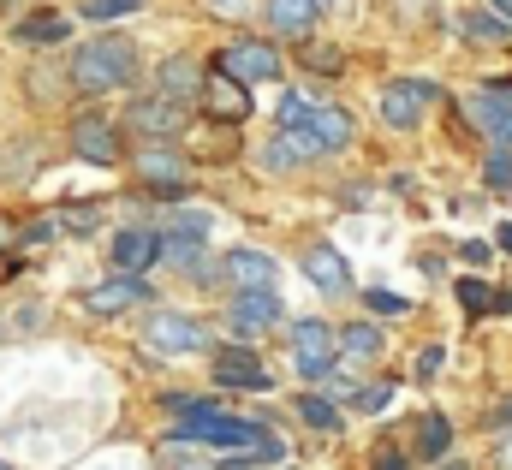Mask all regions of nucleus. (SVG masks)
<instances>
[{
    "mask_svg": "<svg viewBox=\"0 0 512 470\" xmlns=\"http://www.w3.org/2000/svg\"><path fill=\"white\" fill-rule=\"evenodd\" d=\"M376 470H405V459H399L393 447H382V453H376Z\"/></svg>",
    "mask_w": 512,
    "mask_h": 470,
    "instance_id": "nucleus-36",
    "label": "nucleus"
},
{
    "mask_svg": "<svg viewBox=\"0 0 512 470\" xmlns=\"http://www.w3.org/2000/svg\"><path fill=\"white\" fill-rule=\"evenodd\" d=\"M131 131H143V137H179L191 114H185V102H167V96H149V102H131L126 114Z\"/></svg>",
    "mask_w": 512,
    "mask_h": 470,
    "instance_id": "nucleus-10",
    "label": "nucleus"
},
{
    "mask_svg": "<svg viewBox=\"0 0 512 470\" xmlns=\"http://www.w3.org/2000/svg\"><path fill=\"white\" fill-rule=\"evenodd\" d=\"M256 0H209V12H221V18H245Z\"/></svg>",
    "mask_w": 512,
    "mask_h": 470,
    "instance_id": "nucleus-34",
    "label": "nucleus"
},
{
    "mask_svg": "<svg viewBox=\"0 0 512 470\" xmlns=\"http://www.w3.org/2000/svg\"><path fill=\"white\" fill-rule=\"evenodd\" d=\"M0 470H12V465H0Z\"/></svg>",
    "mask_w": 512,
    "mask_h": 470,
    "instance_id": "nucleus-42",
    "label": "nucleus"
},
{
    "mask_svg": "<svg viewBox=\"0 0 512 470\" xmlns=\"http://www.w3.org/2000/svg\"><path fill=\"white\" fill-rule=\"evenodd\" d=\"M227 328H233L239 340H256V334L280 328V298H274V292H239V298L227 304Z\"/></svg>",
    "mask_w": 512,
    "mask_h": 470,
    "instance_id": "nucleus-8",
    "label": "nucleus"
},
{
    "mask_svg": "<svg viewBox=\"0 0 512 470\" xmlns=\"http://www.w3.org/2000/svg\"><path fill=\"white\" fill-rule=\"evenodd\" d=\"M316 6H322V0H316Z\"/></svg>",
    "mask_w": 512,
    "mask_h": 470,
    "instance_id": "nucleus-43",
    "label": "nucleus"
},
{
    "mask_svg": "<svg viewBox=\"0 0 512 470\" xmlns=\"http://www.w3.org/2000/svg\"><path fill=\"white\" fill-rule=\"evenodd\" d=\"M298 60L310 72H340V48H322V42H298Z\"/></svg>",
    "mask_w": 512,
    "mask_h": 470,
    "instance_id": "nucleus-28",
    "label": "nucleus"
},
{
    "mask_svg": "<svg viewBox=\"0 0 512 470\" xmlns=\"http://www.w3.org/2000/svg\"><path fill=\"white\" fill-rule=\"evenodd\" d=\"M268 6V24L280 36H310L316 30V0H262Z\"/></svg>",
    "mask_w": 512,
    "mask_h": 470,
    "instance_id": "nucleus-21",
    "label": "nucleus"
},
{
    "mask_svg": "<svg viewBox=\"0 0 512 470\" xmlns=\"http://www.w3.org/2000/svg\"><path fill=\"white\" fill-rule=\"evenodd\" d=\"M495 298H501V292H495L489 280H459V304H465L471 316H483V310H495Z\"/></svg>",
    "mask_w": 512,
    "mask_h": 470,
    "instance_id": "nucleus-27",
    "label": "nucleus"
},
{
    "mask_svg": "<svg viewBox=\"0 0 512 470\" xmlns=\"http://www.w3.org/2000/svg\"><path fill=\"white\" fill-rule=\"evenodd\" d=\"M6 6H12V0H0V12H6Z\"/></svg>",
    "mask_w": 512,
    "mask_h": 470,
    "instance_id": "nucleus-41",
    "label": "nucleus"
},
{
    "mask_svg": "<svg viewBox=\"0 0 512 470\" xmlns=\"http://www.w3.org/2000/svg\"><path fill=\"white\" fill-rule=\"evenodd\" d=\"M197 102H203V114L215 119V125H239V119H251V90H245V84H233V78H221V72L203 84V96H197Z\"/></svg>",
    "mask_w": 512,
    "mask_h": 470,
    "instance_id": "nucleus-11",
    "label": "nucleus"
},
{
    "mask_svg": "<svg viewBox=\"0 0 512 470\" xmlns=\"http://www.w3.org/2000/svg\"><path fill=\"white\" fill-rule=\"evenodd\" d=\"M387 399H393V381H376V387H364V393H358V411H382Z\"/></svg>",
    "mask_w": 512,
    "mask_h": 470,
    "instance_id": "nucleus-32",
    "label": "nucleus"
},
{
    "mask_svg": "<svg viewBox=\"0 0 512 470\" xmlns=\"http://www.w3.org/2000/svg\"><path fill=\"white\" fill-rule=\"evenodd\" d=\"M489 429H512V393L495 405V411H489Z\"/></svg>",
    "mask_w": 512,
    "mask_h": 470,
    "instance_id": "nucleus-35",
    "label": "nucleus"
},
{
    "mask_svg": "<svg viewBox=\"0 0 512 470\" xmlns=\"http://www.w3.org/2000/svg\"><path fill=\"white\" fill-rule=\"evenodd\" d=\"M161 250H167V238L155 233V227H126V233L114 238V262H120V274H143Z\"/></svg>",
    "mask_w": 512,
    "mask_h": 470,
    "instance_id": "nucleus-15",
    "label": "nucleus"
},
{
    "mask_svg": "<svg viewBox=\"0 0 512 470\" xmlns=\"http://www.w3.org/2000/svg\"><path fill=\"white\" fill-rule=\"evenodd\" d=\"M215 381L221 387H245V393H268V375H262V363L245 346H227V352L215 357Z\"/></svg>",
    "mask_w": 512,
    "mask_h": 470,
    "instance_id": "nucleus-16",
    "label": "nucleus"
},
{
    "mask_svg": "<svg viewBox=\"0 0 512 470\" xmlns=\"http://www.w3.org/2000/svg\"><path fill=\"white\" fill-rule=\"evenodd\" d=\"M310 143L322 149V155H334V149H346L352 137H358V125H352V114L346 108H310Z\"/></svg>",
    "mask_w": 512,
    "mask_h": 470,
    "instance_id": "nucleus-17",
    "label": "nucleus"
},
{
    "mask_svg": "<svg viewBox=\"0 0 512 470\" xmlns=\"http://www.w3.org/2000/svg\"><path fill=\"white\" fill-rule=\"evenodd\" d=\"M459 30H465L471 42H507V36H512V24L501 18V12H465V18H459Z\"/></svg>",
    "mask_w": 512,
    "mask_h": 470,
    "instance_id": "nucleus-23",
    "label": "nucleus"
},
{
    "mask_svg": "<svg viewBox=\"0 0 512 470\" xmlns=\"http://www.w3.org/2000/svg\"><path fill=\"white\" fill-rule=\"evenodd\" d=\"M447 447H453V423H447L441 411H429L423 429H417V453H423V459H447Z\"/></svg>",
    "mask_w": 512,
    "mask_h": 470,
    "instance_id": "nucleus-22",
    "label": "nucleus"
},
{
    "mask_svg": "<svg viewBox=\"0 0 512 470\" xmlns=\"http://www.w3.org/2000/svg\"><path fill=\"white\" fill-rule=\"evenodd\" d=\"M483 179H489L495 191H512V149H495V155H489V167H483Z\"/></svg>",
    "mask_w": 512,
    "mask_h": 470,
    "instance_id": "nucleus-29",
    "label": "nucleus"
},
{
    "mask_svg": "<svg viewBox=\"0 0 512 470\" xmlns=\"http://www.w3.org/2000/svg\"><path fill=\"white\" fill-rule=\"evenodd\" d=\"M304 274H310V286H316V292H346V286H352L346 256H340V250H328V244H310V250H304Z\"/></svg>",
    "mask_w": 512,
    "mask_h": 470,
    "instance_id": "nucleus-19",
    "label": "nucleus"
},
{
    "mask_svg": "<svg viewBox=\"0 0 512 470\" xmlns=\"http://www.w3.org/2000/svg\"><path fill=\"white\" fill-rule=\"evenodd\" d=\"M364 304L382 310V316H405V298H399V292H364Z\"/></svg>",
    "mask_w": 512,
    "mask_h": 470,
    "instance_id": "nucleus-31",
    "label": "nucleus"
},
{
    "mask_svg": "<svg viewBox=\"0 0 512 470\" xmlns=\"http://www.w3.org/2000/svg\"><path fill=\"white\" fill-rule=\"evenodd\" d=\"M465 114L495 149H512V84H489V90L465 96Z\"/></svg>",
    "mask_w": 512,
    "mask_h": 470,
    "instance_id": "nucleus-4",
    "label": "nucleus"
},
{
    "mask_svg": "<svg viewBox=\"0 0 512 470\" xmlns=\"http://www.w3.org/2000/svg\"><path fill=\"white\" fill-rule=\"evenodd\" d=\"M221 274L239 280V292H274V280H280V268L262 250H227L221 256Z\"/></svg>",
    "mask_w": 512,
    "mask_h": 470,
    "instance_id": "nucleus-13",
    "label": "nucleus"
},
{
    "mask_svg": "<svg viewBox=\"0 0 512 470\" xmlns=\"http://www.w3.org/2000/svg\"><path fill=\"white\" fill-rule=\"evenodd\" d=\"M310 155H322L316 143H310V131H280L268 149H262V167H274V173H286V167H298V161H310Z\"/></svg>",
    "mask_w": 512,
    "mask_h": 470,
    "instance_id": "nucleus-20",
    "label": "nucleus"
},
{
    "mask_svg": "<svg viewBox=\"0 0 512 470\" xmlns=\"http://www.w3.org/2000/svg\"><path fill=\"white\" fill-rule=\"evenodd\" d=\"M131 78H137V48L126 36H96V42H84L72 54V84L84 96H114V90H126Z\"/></svg>",
    "mask_w": 512,
    "mask_h": 470,
    "instance_id": "nucleus-1",
    "label": "nucleus"
},
{
    "mask_svg": "<svg viewBox=\"0 0 512 470\" xmlns=\"http://www.w3.org/2000/svg\"><path fill=\"white\" fill-rule=\"evenodd\" d=\"M441 363H447V352H441V346H423V352H417V381H429Z\"/></svg>",
    "mask_w": 512,
    "mask_h": 470,
    "instance_id": "nucleus-33",
    "label": "nucleus"
},
{
    "mask_svg": "<svg viewBox=\"0 0 512 470\" xmlns=\"http://www.w3.org/2000/svg\"><path fill=\"white\" fill-rule=\"evenodd\" d=\"M334 346H340V334L328 328V322H298L292 328V357H298V375H310V381H322L328 369H334Z\"/></svg>",
    "mask_w": 512,
    "mask_h": 470,
    "instance_id": "nucleus-5",
    "label": "nucleus"
},
{
    "mask_svg": "<svg viewBox=\"0 0 512 470\" xmlns=\"http://www.w3.org/2000/svg\"><path fill=\"white\" fill-rule=\"evenodd\" d=\"M137 298H149V280H143V274H120V280L90 286V292H84V310H90V316H120Z\"/></svg>",
    "mask_w": 512,
    "mask_h": 470,
    "instance_id": "nucleus-12",
    "label": "nucleus"
},
{
    "mask_svg": "<svg viewBox=\"0 0 512 470\" xmlns=\"http://www.w3.org/2000/svg\"><path fill=\"white\" fill-rule=\"evenodd\" d=\"M495 470H512V435L501 441V447H495Z\"/></svg>",
    "mask_w": 512,
    "mask_h": 470,
    "instance_id": "nucleus-37",
    "label": "nucleus"
},
{
    "mask_svg": "<svg viewBox=\"0 0 512 470\" xmlns=\"http://www.w3.org/2000/svg\"><path fill=\"white\" fill-rule=\"evenodd\" d=\"M0 238H12V227H6V221H0Z\"/></svg>",
    "mask_w": 512,
    "mask_h": 470,
    "instance_id": "nucleus-40",
    "label": "nucleus"
},
{
    "mask_svg": "<svg viewBox=\"0 0 512 470\" xmlns=\"http://www.w3.org/2000/svg\"><path fill=\"white\" fill-rule=\"evenodd\" d=\"M495 233H501V250H512V221L507 227H495Z\"/></svg>",
    "mask_w": 512,
    "mask_h": 470,
    "instance_id": "nucleus-38",
    "label": "nucleus"
},
{
    "mask_svg": "<svg viewBox=\"0 0 512 470\" xmlns=\"http://www.w3.org/2000/svg\"><path fill=\"white\" fill-rule=\"evenodd\" d=\"M149 346H155V352H203V346H209V334H203V322H197V316L161 310V316L149 322Z\"/></svg>",
    "mask_w": 512,
    "mask_h": 470,
    "instance_id": "nucleus-9",
    "label": "nucleus"
},
{
    "mask_svg": "<svg viewBox=\"0 0 512 470\" xmlns=\"http://www.w3.org/2000/svg\"><path fill=\"white\" fill-rule=\"evenodd\" d=\"M298 417H304L310 429H322V435H334V429H340V411H334L322 393H304V399H298Z\"/></svg>",
    "mask_w": 512,
    "mask_h": 470,
    "instance_id": "nucleus-25",
    "label": "nucleus"
},
{
    "mask_svg": "<svg viewBox=\"0 0 512 470\" xmlns=\"http://www.w3.org/2000/svg\"><path fill=\"white\" fill-rule=\"evenodd\" d=\"M137 12V0H84V18H126Z\"/></svg>",
    "mask_w": 512,
    "mask_h": 470,
    "instance_id": "nucleus-30",
    "label": "nucleus"
},
{
    "mask_svg": "<svg viewBox=\"0 0 512 470\" xmlns=\"http://www.w3.org/2000/svg\"><path fill=\"white\" fill-rule=\"evenodd\" d=\"M340 346L352 357H382V328H370V322H352L346 334H340Z\"/></svg>",
    "mask_w": 512,
    "mask_h": 470,
    "instance_id": "nucleus-26",
    "label": "nucleus"
},
{
    "mask_svg": "<svg viewBox=\"0 0 512 470\" xmlns=\"http://www.w3.org/2000/svg\"><path fill=\"white\" fill-rule=\"evenodd\" d=\"M60 36H66V18H60V12H36V18H24V24H18V42H30V48L60 42Z\"/></svg>",
    "mask_w": 512,
    "mask_h": 470,
    "instance_id": "nucleus-24",
    "label": "nucleus"
},
{
    "mask_svg": "<svg viewBox=\"0 0 512 470\" xmlns=\"http://www.w3.org/2000/svg\"><path fill=\"white\" fill-rule=\"evenodd\" d=\"M435 96H441V90H435V84H423V78H393V84L382 90V119L393 125V131H411Z\"/></svg>",
    "mask_w": 512,
    "mask_h": 470,
    "instance_id": "nucleus-6",
    "label": "nucleus"
},
{
    "mask_svg": "<svg viewBox=\"0 0 512 470\" xmlns=\"http://www.w3.org/2000/svg\"><path fill=\"white\" fill-rule=\"evenodd\" d=\"M173 441H209V447H233V453H262V459H280V441L256 423V417H221V411H209V417H191V423H179L173 429Z\"/></svg>",
    "mask_w": 512,
    "mask_h": 470,
    "instance_id": "nucleus-2",
    "label": "nucleus"
},
{
    "mask_svg": "<svg viewBox=\"0 0 512 470\" xmlns=\"http://www.w3.org/2000/svg\"><path fill=\"white\" fill-rule=\"evenodd\" d=\"M435 470H471V465H459V459H441V465H435Z\"/></svg>",
    "mask_w": 512,
    "mask_h": 470,
    "instance_id": "nucleus-39",
    "label": "nucleus"
},
{
    "mask_svg": "<svg viewBox=\"0 0 512 470\" xmlns=\"http://www.w3.org/2000/svg\"><path fill=\"white\" fill-rule=\"evenodd\" d=\"M203 72H197V60H185V54H167L161 66H155V96H167V102H185V96H203Z\"/></svg>",
    "mask_w": 512,
    "mask_h": 470,
    "instance_id": "nucleus-14",
    "label": "nucleus"
},
{
    "mask_svg": "<svg viewBox=\"0 0 512 470\" xmlns=\"http://www.w3.org/2000/svg\"><path fill=\"white\" fill-rule=\"evenodd\" d=\"M72 143H78V155L96 161V167H114V161H120V143H114V125H108V119H78V125H72Z\"/></svg>",
    "mask_w": 512,
    "mask_h": 470,
    "instance_id": "nucleus-18",
    "label": "nucleus"
},
{
    "mask_svg": "<svg viewBox=\"0 0 512 470\" xmlns=\"http://www.w3.org/2000/svg\"><path fill=\"white\" fill-rule=\"evenodd\" d=\"M215 66H221V78H233V84H268V78H280V54H274V42H256V36L227 42Z\"/></svg>",
    "mask_w": 512,
    "mask_h": 470,
    "instance_id": "nucleus-3",
    "label": "nucleus"
},
{
    "mask_svg": "<svg viewBox=\"0 0 512 470\" xmlns=\"http://www.w3.org/2000/svg\"><path fill=\"white\" fill-rule=\"evenodd\" d=\"M137 179H149V191H155V197H191L185 155H167V149H137Z\"/></svg>",
    "mask_w": 512,
    "mask_h": 470,
    "instance_id": "nucleus-7",
    "label": "nucleus"
}]
</instances>
